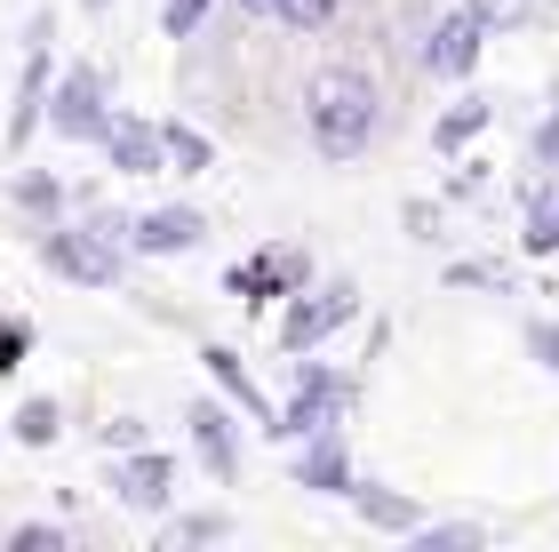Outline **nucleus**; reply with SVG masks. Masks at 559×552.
I'll return each instance as SVG.
<instances>
[{
  "label": "nucleus",
  "mask_w": 559,
  "mask_h": 552,
  "mask_svg": "<svg viewBox=\"0 0 559 552\" xmlns=\"http://www.w3.org/2000/svg\"><path fill=\"white\" fill-rule=\"evenodd\" d=\"M304 120H312V144L328 161H360L376 129H384V96L360 64H320L304 81Z\"/></svg>",
  "instance_id": "obj_1"
},
{
  "label": "nucleus",
  "mask_w": 559,
  "mask_h": 552,
  "mask_svg": "<svg viewBox=\"0 0 559 552\" xmlns=\"http://www.w3.org/2000/svg\"><path fill=\"white\" fill-rule=\"evenodd\" d=\"M40 265L72 289H112L120 265H129V216L88 209V224H40Z\"/></svg>",
  "instance_id": "obj_2"
},
{
  "label": "nucleus",
  "mask_w": 559,
  "mask_h": 552,
  "mask_svg": "<svg viewBox=\"0 0 559 552\" xmlns=\"http://www.w3.org/2000/svg\"><path fill=\"white\" fill-rule=\"evenodd\" d=\"M352 313H360V289H352V281H304L288 296V313H280V353H288V361L320 353Z\"/></svg>",
  "instance_id": "obj_3"
},
{
  "label": "nucleus",
  "mask_w": 559,
  "mask_h": 552,
  "mask_svg": "<svg viewBox=\"0 0 559 552\" xmlns=\"http://www.w3.org/2000/svg\"><path fill=\"white\" fill-rule=\"evenodd\" d=\"M352 376L344 368H320V361H304L296 368V392L280 400V424H272V441H304V433H328V424H344L352 416Z\"/></svg>",
  "instance_id": "obj_4"
},
{
  "label": "nucleus",
  "mask_w": 559,
  "mask_h": 552,
  "mask_svg": "<svg viewBox=\"0 0 559 552\" xmlns=\"http://www.w3.org/2000/svg\"><path fill=\"white\" fill-rule=\"evenodd\" d=\"M105 120H112V96H105V72H96V64H72V72L48 81L40 129H57L64 144H96V137H105Z\"/></svg>",
  "instance_id": "obj_5"
},
{
  "label": "nucleus",
  "mask_w": 559,
  "mask_h": 552,
  "mask_svg": "<svg viewBox=\"0 0 559 552\" xmlns=\"http://www.w3.org/2000/svg\"><path fill=\"white\" fill-rule=\"evenodd\" d=\"M304 281H312V257H304V248H257V257H240L233 272H224V296H240V305H272V296H296Z\"/></svg>",
  "instance_id": "obj_6"
},
{
  "label": "nucleus",
  "mask_w": 559,
  "mask_h": 552,
  "mask_svg": "<svg viewBox=\"0 0 559 552\" xmlns=\"http://www.w3.org/2000/svg\"><path fill=\"white\" fill-rule=\"evenodd\" d=\"M105 489L120 496L129 513H168V496H176V457L168 448H120L112 457V472H105Z\"/></svg>",
  "instance_id": "obj_7"
},
{
  "label": "nucleus",
  "mask_w": 559,
  "mask_h": 552,
  "mask_svg": "<svg viewBox=\"0 0 559 552\" xmlns=\"http://www.w3.org/2000/svg\"><path fill=\"white\" fill-rule=\"evenodd\" d=\"M48 40H57V16H33V40H24V81H16V105H9V153L40 137V113H48Z\"/></svg>",
  "instance_id": "obj_8"
},
{
  "label": "nucleus",
  "mask_w": 559,
  "mask_h": 552,
  "mask_svg": "<svg viewBox=\"0 0 559 552\" xmlns=\"http://www.w3.org/2000/svg\"><path fill=\"white\" fill-rule=\"evenodd\" d=\"M185 433H192V457L209 465V481L233 489V481H240V424H233V409H224V400H192V409H185Z\"/></svg>",
  "instance_id": "obj_9"
},
{
  "label": "nucleus",
  "mask_w": 559,
  "mask_h": 552,
  "mask_svg": "<svg viewBox=\"0 0 559 552\" xmlns=\"http://www.w3.org/2000/svg\"><path fill=\"white\" fill-rule=\"evenodd\" d=\"M296 489H312V496H344L352 489V441H344V424H328V433H304L296 441Z\"/></svg>",
  "instance_id": "obj_10"
},
{
  "label": "nucleus",
  "mask_w": 559,
  "mask_h": 552,
  "mask_svg": "<svg viewBox=\"0 0 559 552\" xmlns=\"http://www.w3.org/2000/svg\"><path fill=\"white\" fill-rule=\"evenodd\" d=\"M96 144H105V168H112V177H160V168H168V161H160V120H144V113H112Z\"/></svg>",
  "instance_id": "obj_11"
},
{
  "label": "nucleus",
  "mask_w": 559,
  "mask_h": 552,
  "mask_svg": "<svg viewBox=\"0 0 559 552\" xmlns=\"http://www.w3.org/2000/svg\"><path fill=\"white\" fill-rule=\"evenodd\" d=\"M200 240H209V216L185 209V200L129 216V248H136V257H185V248H200Z\"/></svg>",
  "instance_id": "obj_12"
},
{
  "label": "nucleus",
  "mask_w": 559,
  "mask_h": 552,
  "mask_svg": "<svg viewBox=\"0 0 559 552\" xmlns=\"http://www.w3.org/2000/svg\"><path fill=\"white\" fill-rule=\"evenodd\" d=\"M479 48H488V33H479V24H472L464 9H455V16H440V24L424 33L416 57H424V72H440V81H472Z\"/></svg>",
  "instance_id": "obj_13"
},
{
  "label": "nucleus",
  "mask_w": 559,
  "mask_h": 552,
  "mask_svg": "<svg viewBox=\"0 0 559 552\" xmlns=\"http://www.w3.org/2000/svg\"><path fill=\"white\" fill-rule=\"evenodd\" d=\"M344 496L360 505L368 529H384V537H408L416 520H424V505H416L408 489H392V481H360V472H352V489H344Z\"/></svg>",
  "instance_id": "obj_14"
},
{
  "label": "nucleus",
  "mask_w": 559,
  "mask_h": 552,
  "mask_svg": "<svg viewBox=\"0 0 559 552\" xmlns=\"http://www.w3.org/2000/svg\"><path fill=\"white\" fill-rule=\"evenodd\" d=\"M200 361H209V376H216V392L233 400V409H248V416H257L264 433H272V424H280V409L264 400V385H257V376H248V361L233 353V344H209V353H200Z\"/></svg>",
  "instance_id": "obj_15"
},
{
  "label": "nucleus",
  "mask_w": 559,
  "mask_h": 552,
  "mask_svg": "<svg viewBox=\"0 0 559 552\" xmlns=\"http://www.w3.org/2000/svg\"><path fill=\"white\" fill-rule=\"evenodd\" d=\"M488 120H496V105L472 89L464 105H448L440 120H431V153H464V144H479V137H488Z\"/></svg>",
  "instance_id": "obj_16"
},
{
  "label": "nucleus",
  "mask_w": 559,
  "mask_h": 552,
  "mask_svg": "<svg viewBox=\"0 0 559 552\" xmlns=\"http://www.w3.org/2000/svg\"><path fill=\"white\" fill-rule=\"evenodd\" d=\"M160 161H168V177H209L216 168V144L192 129V120H160Z\"/></svg>",
  "instance_id": "obj_17"
},
{
  "label": "nucleus",
  "mask_w": 559,
  "mask_h": 552,
  "mask_svg": "<svg viewBox=\"0 0 559 552\" xmlns=\"http://www.w3.org/2000/svg\"><path fill=\"white\" fill-rule=\"evenodd\" d=\"M9 200H16V209L33 216V224H57L72 192H64L57 177H48V168H16V185H9Z\"/></svg>",
  "instance_id": "obj_18"
},
{
  "label": "nucleus",
  "mask_w": 559,
  "mask_h": 552,
  "mask_svg": "<svg viewBox=\"0 0 559 552\" xmlns=\"http://www.w3.org/2000/svg\"><path fill=\"white\" fill-rule=\"evenodd\" d=\"M9 433H16L24 448H48V441H57V433H64V409H57V400H48V392H33V400H16V416H9Z\"/></svg>",
  "instance_id": "obj_19"
},
{
  "label": "nucleus",
  "mask_w": 559,
  "mask_h": 552,
  "mask_svg": "<svg viewBox=\"0 0 559 552\" xmlns=\"http://www.w3.org/2000/svg\"><path fill=\"white\" fill-rule=\"evenodd\" d=\"M464 16L479 33H520V24H536V0H464Z\"/></svg>",
  "instance_id": "obj_20"
},
{
  "label": "nucleus",
  "mask_w": 559,
  "mask_h": 552,
  "mask_svg": "<svg viewBox=\"0 0 559 552\" xmlns=\"http://www.w3.org/2000/svg\"><path fill=\"white\" fill-rule=\"evenodd\" d=\"M424 552H479V520H448V529H424V520H416V529H408Z\"/></svg>",
  "instance_id": "obj_21"
},
{
  "label": "nucleus",
  "mask_w": 559,
  "mask_h": 552,
  "mask_svg": "<svg viewBox=\"0 0 559 552\" xmlns=\"http://www.w3.org/2000/svg\"><path fill=\"white\" fill-rule=\"evenodd\" d=\"M520 240H527V257H551V248H559V216H551L544 192L527 200V233H520Z\"/></svg>",
  "instance_id": "obj_22"
},
{
  "label": "nucleus",
  "mask_w": 559,
  "mask_h": 552,
  "mask_svg": "<svg viewBox=\"0 0 559 552\" xmlns=\"http://www.w3.org/2000/svg\"><path fill=\"white\" fill-rule=\"evenodd\" d=\"M272 16L288 24V33H320V24L336 16V0H272Z\"/></svg>",
  "instance_id": "obj_23"
},
{
  "label": "nucleus",
  "mask_w": 559,
  "mask_h": 552,
  "mask_svg": "<svg viewBox=\"0 0 559 552\" xmlns=\"http://www.w3.org/2000/svg\"><path fill=\"white\" fill-rule=\"evenodd\" d=\"M527 161H536V168H559V81H551V113L536 120V137H527Z\"/></svg>",
  "instance_id": "obj_24"
},
{
  "label": "nucleus",
  "mask_w": 559,
  "mask_h": 552,
  "mask_svg": "<svg viewBox=\"0 0 559 552\" xmlns=\"http://www.w3.org/2000/svg\"><path fill=\"white\" fill-rule=\"evenodd\" d=\"M200 24H209V0H168V9H160V33L168 40H192Z\"/></svg>",
  "instance_id": "obj_25"
},
{
  "label": "nucleus",
  "mask_w": 559,
  "mask_h": 552,
  "mask_svg": "<svg viewBox=\"0 0 559 552\" xmlns=\"http://www.w3.org/2000/svg\"><path fill=\"white\" fill-rule=\"evenodd\" d=\"M33 353V320H0V376H16Z\"/></svg>",
  "instance_id": "obj_26"
},
{
  "label": "nucleus",
  "mask_w": 559,
  "mask_h": 552,
  "mask_svg": "<svg viewBox=\"0 0 559 552\" xmlns=\"http://www.w3.org/2000/svg\"><path fill=\"white\" fill-rule=\"evenodd\" d=\"M9 552H64V529L57 520H24V529H9Z\"/></svg>",
  "instance_id": "obj_27"
},
{
  "label": "nucleus",
  "mask_w": 559,
  "mask_h": 552,
  "mask_svg": "<svg viewBox=\"0 0 559 552\" xmlns=\"http://www.w3.org/2000/svg\"><path fill=\"white\" fill-rule=\"evenodd\" d=\"M527 353H536L544 376H559V320H527Z\"/></svg>",
  "instance_id": "obj_28"
},
{
  "label": "nucleus",
  "mask_w": 559,
  "mask_h": 552,
  "mask_svg": "<svg viewBox=\"0 0 559 552\" xmlns=\"http://www.w3.org/2000/svg\"><path fill=\"white\" fill-rule=\"evenodd\" d=\"M503 281H512V272H503V265H448V289H503Z\"/></svg>",
  "instance_id": "obj_29"
},
{
  "label": "nucleus",
  "mask_w": 559,
  "mask_h": 552,
  "mask_svg": "<svg viewBox=\"0 0 559 552\" xmlns=\"http://www.w3.org/2000/svg\"><path fill=\"white\" fill-rule=\"evenodd\" d=\"M176 537H185V544H224V537H233V513H192Z\"/></svg>",
  "instance_id": "obj_30"
},
{
  "label": "nucleus",
  "mask_w": 559,
  "mask_h": 552,
  "mask_svg": "<svg viewBox=\"0 0 559 552\" xmlns=\"http://www.w3.org/2000/svg\"><path fill=\"white\" fill-rule=\"evenodd\" d=\"M96 441H105L112 457H120V448H144L152 433H144V416H112V424H96Z\"/></svg>",
  "instance_id": "obj_31"
},
{
  "label": "nucleus",
  "mask_w": 559,
  "mask_h": 552,
  "mask_svg": "<svg viewBox=\"0 0 559 552\" xmlns=\"http://www.w3.org/2000/svg\"><path fill=\"white\" fill-rule=\"evenodd\" d=\"M240 9H248V16H272V0H240Z\"/></svg>",
  "instance_id": "obj_32"
},
{
  "label": "nucleus",
  "mask_w": 559,
  "mask_h": 552,
  "mask_svg": "<svg viewBox=\"0 0 559 552\" xmlns=\"http://www.w3.org/2000/svg\"><path fill=\"white\" fill-rule=\"evenodd\" d=\"M81 9H112V0H81Z\"/></svg>",
  "instance_id": "obj_33"
},
{
  "label": "nucleus",
  "mask_w": 559,
  "mask_h": 552,
  "mask_svg": "<svg viewBox=\"0 0 559 552\" xmlns=\"http://www.w3.org/2000/svg\"><path fill=\"white\" fill-rule=\"evenodd\" d=\"M551 216H559V192H551Z\"/></svg>",
  "instance_id": "obj_34"
}]
</instances>
